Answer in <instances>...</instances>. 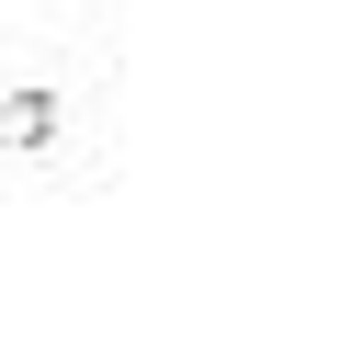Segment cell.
<instances>
[{
	"label": "cell",
	"mask_w": 363,
	"mask_h": 363,
	"mask_svg": "<svg viewBox=\"0 0 363 363\" xmlns=\"http://www.w3.org/2000/svg\"><path fill=\"white\" fill-rule=\"evenodd\" d=\"M45 136V91H0V147H34Z\"/></svg>",
	"instance_id": "cell-1"
}]
</instances>
